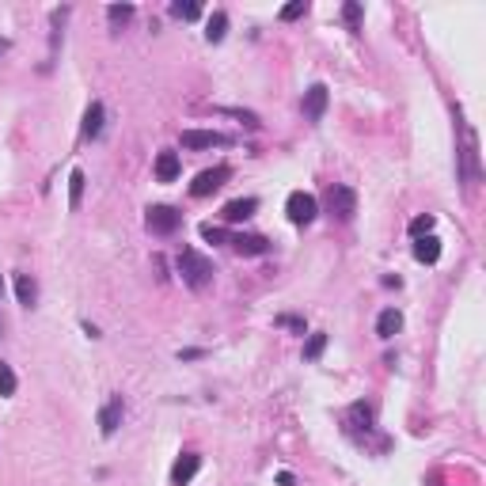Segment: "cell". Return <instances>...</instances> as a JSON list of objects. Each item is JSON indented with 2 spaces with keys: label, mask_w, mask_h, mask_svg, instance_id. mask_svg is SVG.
<instances>
[{
  "label": "cell",
  "mask_w": 486,
  "mask_h": 486,
  "mask_svg": "<svg viewBox=\"0 0 486 486\" xmlns=\"http://www.w3.org/2000/svg\"><path fill=\"white\" fill-rule=\"evenodd\" d=\"M198 471H202V456H198V452H182L175 459V467H171V486H186Z\"/></svg>",
  "instance_id": "obj_9"
},
{
  "label": "cell",
  "mask_w": 486,
  "mask_h": 486,
  "mask_svg": "<svg viewBox=\"0 0 486 486\" xmlns=\"http://www.w3.org/2000/svg\"><path fill=\"white\" fill-rule=\"evenodd\" d=\"M304 12H308V4H304V0H293V4H285L281 12H277V15H281L285 23H293V20H300Z\"/></svg>",
  "instance_id": "obj_28"
},
{
  "label": "cell",
  "mask_w": 486,
  "mask_h": 486,
  "mask_svg": "<svg viewBox=\"0 0 486 486\" xmlns=\"http://www.w3.org/2000/svg\"><path fill=\"white\" fill-rule=\"evenodd\" d=\"M0 293H4V281H0Z\"/></svg>",
  "instance_id": "obj_34"
},
{
  "label": "cell",
  "mask_w": 486,
  "mask_h": 486,
  "mask_svg": "<svg viewBox=\"0 0 486 486\" xmlns=\"http://www.w3.org/2000/svg\"><path fill=\"white\" fill-rule=\"evenodd\" d=\"M342 20H346V27H350V31H361V4H358V0H346V4H342Z\"/></svg>",
  "instance_id": "obj_25"
},
{
  "label": "cell",
  "mask_w": 486,
  "mask_h": 486,
  "mask_svg": "<svg viewBox=\"0 0 486 486\" xmlns=\"http://www.w3.org/2000/svg\"><path fill=\"white\" fill-rule=\"evenodd\" d=\"M202 240L205 243H224V228H216V224H202Z\"/></svg>",
  "instance_id": "obj_30"
},
{
  "label": "cell",
  "mask_w": 486,
  "mask_h": 486,
  "mask_svg": "<svg viewBox=\"0 0 486 486\" xmlns=\"http://www.w3.org/2000/svg\"><path fill=\"white\" fill-rule=\"evenodd\" d=\"M255 209H258V198H236V202H228L221 209V216L228 224H240V221H247V216H255Z\"/></svg>",
  "instance_id": "obj_13"
},
{
  "label": "cell",
  "mask_w": 486,
  "mask_h": 486,
  "mask_svg": "<svg viewBox=\"0 0 486 486\" xmlns=\"http://www.w3.org/2000/svg\"><path fill=\"white\" fill-rule=\"evenodd\" d=\"M399 327H403V316H399V308H384L376 316V334L380 338H395Z\"/></svg>",
  "instance_id": "obj_17"
},
{
  "label": "cell",
  "mask_w": 486,
  "mask_h": 486,
  "mask_svg": "<svg viewBox=\"0 0 486 486\" xmlns=\"http://www.w3.org/2000/svg\"><path fill=\"white\" fill-rule=\"evenodd\" d=\"M182 224V213L171 209V205H152L149 213H145V228L152 232V236H175Z\"/></svg>",
  "instance_id": "obj_4"
},
{
  "label": "cell",
  "mask_w": 486,
  "mask_h": 486,
  "mask_svg": "<svg viewBox=\"0 0 486 486\" xmlns=\"http://www.w3.org/2000/svg\"><path fill=\"white\" fill-rule=\"evenodd\" d=\"M327 103H331V91L323 88V84H311L308 91H304V118L308 122H323V115H327Z\"/></svg>",
  "instance_id": "obj_8"
},
{
  "label": "cell",
  "mask_w": 486,
  "mask_h": 486,
  "mask_svg": "<svg viewBox=\"0 0 486 486\" xmlns=\"http://www.w3.org/2000/svg\"><path fill=\"white\" fill-rule=\"evenodd\" d=\"M15 388H20V380H15L12 364H8V361H0V395H4V399H12V395H15Z\"/></svg>",
  "instance_id": "obj_23"
},
{
  "label": "cell",
  "mask_w": 486,
  "mask_h": 486,
  "mask_svg": "<svg viewBox=\"0 0 486 486\" xmlns=\"http://www.w3.org/2000/svg\"><path fill=\"white\" fill-rule=\"evenodd\" d=\"M323 350H327V334L323 331L308 334V342H304V361H319V358H323Z\"/></svg>",
  "instance_id": "obj_21"
},
{
  "label": "cell",
  "mask_w": 486,
  "mask_h": 486,
  "mask_svg": "<svg viewBox=\"0 0 486 486\" xmlns=\"http://www.w3.org/2000/svg\"><path fill=\"white\" fill-rule=\"evenodd\" d=\"M414 258H418L422 266H433L441 258V240L433 236V232H429V236H418V240H414Z\"/></svg>",
  "instance_id": "obj_15"
},
{
  "label": "cell",
  "mask_w": 486,
  "mask_h": 486,
  "mask_svg": "<svg viewBox=\"0 0 486 486\" xmlns=\"http://www.w3.org/2000/svg\"><path fill=\"white\" fill-rule=\"evenodd\" d=\"M8 46H12V42H8V38H0V54H8Z\"/></svg>",
  "instance_id": "obj_33"
},
{
  "label": "cell",
  "mask_w": 486,
  "mask_h": 486,
  "mask_svg": "<svg viewBox=\"0 0 486 486\" xmlns=\"http://www.w3.org/2000/svg\"><path fill=\"white\" fill-rule=\"evenodd\" d=\"M274 323H277V327H285V331H297V334H304V331H308V323H304L300 316H277Z\"/></svg>",
  "instance_id": "obj_29"
},
{
  "label": "cell",
  "mask_w": 486,
  "mask_h": 486,
  "mask_svg": "<svg viewBox=\"0 0 486 486\" xmlns=\"http://www.w3.org/2000/svg\"><path fill=\"white\" fill-rule=\"evenodd\" d=\"M224 115L240 118L243 126H251V129H258V126H263V122H258V115H255V110H243V107H224Z\"/></svg>",
  "instance_id": "obj_27"
},
{
  "label": "cell",
  "mask_w": 486,
  "mask_h": 486,
  "mask_svg": "<svg viewBox=\"0 0 486 486\" xmlns=\"http://www.w3.org/2000/svg\"><path fill=\"white\" fill-rule=\"evenodd\" d=\"M15 297H20L23 308H34V300H38V285H34L31 274H20V277H15Z\"/></svg>",
  "instance_id": "obj_18"
},
{
  "label": "cell",
  "mask_w": 486,
  "mask_h": 486,
  "mask_svg": "<svg viewBox=\"0 0 486 486\" xmlns=\"http://www.w3.org/2000/svg\"><path fill=\"white\" fill-rule=\"evenodd\" d=\"M228 179H232V168H228V163H216V168H205L202 175H198L194 182H190V198H209V194H216V190H221Z\"/></svg>",
  "instance_id": "obj_5"
},
{
  "label": "cell",
  "mask_w": 486,
  "mask_h": 486,
  "mask_svg": "<svg viewBox=\"0 0 486 486\" xmlns=\"http://www.w3.org/2000/svg\"><path fill=\"white\" fill-rule=\"evenodd\" d=\"M103 122H107V107H103L99 99L88 103V110H84V126H80V137H84V141H95V137L103 133Z\"/></svg>",
  "instance_id": "obj_11"
},
{
  "label": "cell",
  "mask_w": 486,
  "mask_h": 486,
  "mask_svg": "<svg viewBox=\"0 0 486 486\" xmlns=\"http://www.w3.org/2000/svg\"><path fill=\"white\" fill-rule=\"evenodd\" d=\"M171 15H175V20H198V15H202V4H198V0H175V4H171Z\"/></svg>",
  "instance_id": "obj_24"
},
{
  "label": "cell",
  "mask_w": 486,
  "mask_h": 486,
  "mask_svg": "<svg viewBox=\"0 0 486 486\" xmlns=\"http://www.w3.org/2000/svg\"><path fill=\"white\" fill-rule=\"evenodd\" d=\"M346 429L350 433H369L372 429V406L369 403H353L346 411Z\"/></svg>",
  "instance_id": "obj_14"
},
{
  "label": "cell",
  "mask_w": 486,
  "mask_h": 486,
  "mask_svg": "<svg viewBox=\"0 0 486 486\" xmlns=\"http://www.w3.org/2000/svg\"><path fill=\"white\" fill-rule=\"evenodd\" d=\"M277 483H281V486H293L297 479H293V471H281V475H277Z\"/></svg>",
  "instance_id": "obj_32"
},
{
  "label": "cell",
  "mask_w": 486,
  "mask_h": 486,
  "mask_svg": "<svg viewBox=\"0 0 486 486\" xmlns=\"http://www.w3.org/2000/svg\"><path fill=\"white\" fill-rule=\"evenodd\" d=\"M179 171H182L179 152H160V156H156V179H160V182H175Z\"/></svg>",
  "instance_id": "obj_16"
},
{
  "label": "cell",
  "mask_w": 486,
  "mask_h": 486,
  "mask_svg": "<svg viewBox=\"0 0 486 486\" xmlns=\"http://www.w3.org/2000/svg\"><path fill=\"white\" fill-rule=\"evenodd\" d=\"M433 224H437V221H433L429 213L414 216V221H411V236H414V240H418V236H429V232H433Z\"/></svg>",
  "instance_id": "obj_26"
},
{
  "label": "cell",
  "mask_w": 486,
  "mask_h": 486,
  "mask_svg": "<svg viewBox=\"0 0 486 486\" xmlns=\"http://www.w3.org/2000/svg\"><path fill=\"white\" fill-rule=\"evenodd\" d=\"M228 243L240 251V255H266V251H270V240L255 236V232H240V236H232Z\"/></svg>",
  "instance_id": "obj_12"
},
{
  "label": "cell",
  "mask_w": 486,
  "mask_h": 486,
  "mask_svg": "<svg viewBox=\"0 0 486 486\" xmlns=\"http://www.w3.org/2000/svg\"><path fill=\"white\" fill-rule=\"evenodd\" d=\"M216 145H228L224 133H213V129H186L182 133V149H216Z\"/></svg>",
  "instance_id": "obj_10"
},
{
  "label": "cell",
  "mask_w": 486,
  "mask_h": 486,
  "mask_svg": "<svg viewBox=\"0 0 486 486\" xmlns=\"http://www.w3.org/2000/svg\"><path fill=\"white\" fill-rule=\"evenodd\" d=\"M122 418H126V399L110 395L107 403H103V411H99V433H103V437H115Z\"/></svg>",
  "instance_id": "obj_7"
},
{
  "label": "cell",
  "mask_w": 486,
  "mask_h": 486,
  "mask_svg": "<svg viewBox=\"0 0 486 486\" xmlns=\"http://www.w3.org/2000/svg\"><path fill=\"white\" fill-rule=\"evenodd\" d=\"M285 213H289V221L297 224V228H304V224L316 221L319 205H316V198H311V194H304V190H293V194L285 198Z\"/></svg>",
  "instance_id": "obj_6"
},
{
  "label": "cell",
  "mask_w": 486,
  "mask_h": 486,
  "mask_svg": "<svg viewBox=\"0 0 486 486\" xmlns=\"http://www.w3.org/2000/svg\"><path fill=\"white\" fill-rule=\"evenodd\" d=\"M327 213L342 224L353 221V213H358V194H353L350 186H342V182H334V186L327 190Z\"/></svg>",
  "instance_id": "obj_3"
},
{
  "label": "cell",
  "mask_w": 486,
  "mask_h": 486,
  "mask_svg": "<svg viewBox=\"0 0 486 486\" xmlns=\"http://www.w3.org/2000/svg\"><path fill=\"white\" fill-rule=\"evenodd\" d=\"M175 266H179L182 281H186L190 289H205V285L213 281V263L205 255H198L194 247H182L179 258H175Z\"/></svg>",
  "instance_id": "obj_1"
},
{
  "label": "cell",
  "mask_w": 486,
  "mask_h": 486,
  "mask_svg": "<svg viewBox=\"0 0 486 486\" xmlns=\"http://www.w3.org/2000/svg\"><path fill=\"white\" fill-rule=\"evenodd\" d=\"M205 358V350H179V361H198Z\"/></svg>",
  "instance_id": "obj_31"
},
{
  "label": "cell",
  "mask_w": 486,
  "mask_h": 486,
  "mask_svg": "<svg viewBox=\"0 0 486 486\" xmlns=\"http://www.w3.org/2000/svg\"><path fill=\"white\" fill-rule=\"evenodd\" d=\"M133 12H137L133 4H110V8H107V20H110V27H126V23L133 20Z\"/></svg>",
  "instance_id": "obj_22"
},
{
  "label": "cell",
  "mask_w": 486,
  "mask_h": 486,
  "mask_svg": "<svg viewBox=\"0 0 486 486\" xmlns=\"http://www.w3.org/2000/svg\"><path fill=\"white\" fill-rule=\"evenodd\" d=\"M84 186H88V179H84V171L76 168L73 175H68V209H80V198H84Z\"/></svg>",
  "instance_id": "obj_20"
},
{
  "label": "cell",
  "mask_w": 486,
  "mask_h": 486,
  "mask_svg": "<svg viewBox=\"0 0 486 486\" xmlns=\"http://www.w3.org/2000/svg\"><path fill=\"white\" fill-rule=\"evenodd\" d=\"M224 34H228V12H213L205 23V42H224Z\"/></svg>",
  "instance_id": "obj_19"
},
{
  "label": "cell",
  "mask_w": 486,
  "mask_h": 486,
  "mask_svg": "<svg viewBox=\"0 0 486 486\" xmlns=\"http://www.w3.org/2000/svg\"><path fill=\"white\" fill-rule=\"evenodd\" d=\"M459 137H464V149H459V175H464L467 190L479 186L483 168H479V137H475L471 126H459Z\"/></svg>",
  "instance_id": "obj_2"
}]
</instances>
